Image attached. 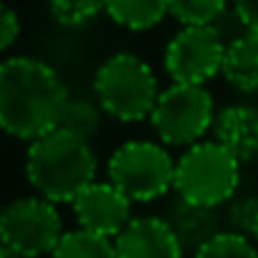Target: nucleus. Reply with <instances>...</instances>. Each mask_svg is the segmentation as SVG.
<instances>
[{
    "instance_id": "5701e85b",
    "label": "nucleus",
    "mask_w": 258,
    "mask_h": 258,
    "mask_svg": "<svg viewBox=\"0 0 258 258\" xmlns=\"http://www.w3.org/2000/svg\"><path fill=\"white\" fill-rule=\"evenodd\" d=\"M0 258H23V255H18L16 250H11V248L3 245V248H0Z\"/></svg>"
},
{
    "instance_id": "39448f33",
    "label": "nucleus",
    "mask_w": 258,
    "mask_h": 258,
    "mask_svg": "<svg viewBox=\"0 0 258 258\" xmlns=\"http://www.w3.org/2000/svg\"><path fill=\"white\" fill-rule=\"evenodd\" d=\"M177 160L162 142L129 140L106 162V177L132 203H152L175 190Z\"/></svg>"
},
{
    "instance_id": "a211bd4d",
    "label": "nucleus",
    "mask_w": 258,
    "mask_h": 258,
    "mask_svg": "<svg viewBox=\"0 0 258 258\" xmlns=\"http://www.w3.org/2000/svg\"><path fill=\"white\" fill-rule=\"evenodd\" d=\"M228 8V0H167V11L180 26H213Z\"/></svg>"
},
{
    "instance_id": "412c9836",
    "label": "nucleus",
    "mask_w": 258,
    "mask_h": 258,
    "mask_svg": "<svg viewBox=\"0 0 258 258\" xmlns=\"http://www.w3.org/2000/svg\"><path fill=\"white\" fill-rule=\"evenodd\" d=\"M21 38V18L13 8H3V16H0V48L8 51L16 41Z\"/></svg>"
},
{
    "instance_id": "4468645a",
    "label": "nucleus",
    "mask_w": 258,
    "mask_h": 258,
    "mask_svg": "<svg viewBox=\"0 0 258 258\" xmlns=\"http://www.w3.org/2000/svg\"><path fill=\"white\" fill-rule=\"evenodd\" d=\"M104 13L126 31H150L170 16L167 0H104Z\"/></svg>"
},
{
    "instance_id": "f257e3e1",
    "label": "nucleus",
    "mask_w": 258,
    "mask_h": 258,
    "mask_svg": "<svg viewBox=\"0 0 258 258\" xmlns=\"http://www.w3.org/2000/svg\"><path fill=\"white\" fill-rule=\"evenodd\" d=\"M71 99L63 79L46 61L11 56L0 63V124L23 142H33L58 126Z\"/></svg>"
},
{
    "instance_id": "f03ea898",
    "label": "nucleus",
    "mask_w": 258,
    "mask_h": 258,
    "mask_svg": "<svg viewBox=\"0 0 258 258\" xmlns=\"http://www.w3.org/2000/svg\"><path fill=\"white\" fill-rule=\"evenodd\" d=\"M96 170L99 162L89 140L61 126L33 140L26 152V177L31 187L56 205H71L91 182H96Z\"/></svg>"
},
{
    "instance_id": "4be33fe9",
    "label": "nucleus",
    "mask_w": 258,
    "mask_h": 258,
    "mask_svg": "<svg viewBox=\"0 0 258 258\" xmlns=\"http://www.w3.org/2000/svg\"><path fill=\"white\" fill-rule=\"evenodd\" d=\"M233 8L245 31L258 33V0H233Z\"/></svg>"
},
{
    "instance_id": "20e7f679",
    "label": "nucleus",
    "mask_w": 258,
    "mask_h": 258,
    "mask_svg": "<svg viewBox=\"0 0 258 258\" xmlns=\"http://www.w3.org/2000/svg\"><path fill=\"white\" fill-rule=\"evenodd\" d=\"M240 185V162L215 140L187 147L175 167V192L180 200L220 208L230 203Z\"/></svg>"
},
{
    "instance_id": "9d476101",
    "label": "nucleus",
    "mask_w": 258,
    "mask_h": 258,
    "mask_svg": "<svg viewBox=\"0 0 258 258\" xmlns=\"http://www.w3.org/2000/svg\"><path fill=\"white\" fill-rule=\"evenodd\" d=\"M116 258H182L185 245L177 233L160 215L132 218L129 225L114 238Z\"/></svg>"
},
{
    "instance_id": "2eb2a0df",
    "label": "nucleus",
    "mask_w": 258,
    "mask_h": 258,
    "mask_svg": "<svg viewBox=\"0 0 258 258\" xmlns=\"http://www.w3.org/2000/svg\"><path fill=\"white\" fill-rule=\"evenodd\" d=\"M51 258H116L114 238L91 233L86 228H76L63 233Z\"/></svg>"
},
{
    "instance_id": "f8f14e48",
    "label": "nucleus",
    "mask_w": 258,
    "mask_h": 258,
    "mask_svg": "<svg viewBox=\"0 0 258 258\" xmlns=\"http://www.w3.org/2000/svg\"><path fill=\"white\" fill-rule=\"evenodd\" d=\"M223 79L240 94H258V33L245 31L225 46Z\"/></svg>"
},
{
    "instance_id": "1a4fd4ad",
    "label": "nucleus",
    "mask_w": 258,
    "mask_h": 258,
    "mask_svg": "<svg viewBox=\"0 0 258 258\" xmlns=\"http://www.w3.org/2000/svg\"><path fill=\"white\" fill-rule=\"evenodd\" d=\"M71 208L79 228H86L106 238H116L132 220V200L109 180L91 182L71 203Z\"/></svg>"
},
{
    "instance_id": "ddd939ff",
    "label": "nucleus",
    "mask_w": 258,
    "mask_h": 258,
    "mask_svg": "<svg viewBox=\"0 0 258 258\" xmlns=\"http://www.w3.org/2000/svg\"><path fill=\"white\" fill-rule=\"evenodd\" d=\"M167 223L172 225V230L177 233L180 243L185 245V250L190 248L192 253L215 233H220L218 228V208H203V205H192L177 198V203L170 208L167 213Z\"/></svg>"
},
{
    "instance_id": "dca6fc26",
    "label": "nucleus",
    "mask_w": 258,
    "mask_h": 258,
    "mask_svg": "<svg viewBox=\"0 0 258 258\" xmlns=\"http://www.w3.org/2000/svg\"><path fill=\"white\" fill-rule=\"evenodd\" d=\"M101 116H104V109L96 99H86V96H71L63 106V114H61V121L58 126L61 129H69V132L84 137V140H91L99 126H101Z\"/></svg>"
},
{
    "instance_id": "6ab92c4d",
    "label": "nucleus",
    "mask_w": 258,
    "mask_h": 258,
    "mask_svg": "<svg viewBox=\"0 0 258 258\" xmlns=\"http://www.w3.org/2000/svg\"><path fill=\"white\" fill-rule=\"evenodd\" d=\"M48 8L58 26L81 28L104 13V0H48Z\"/></svg>"
},
{
    "instance_id": "7ed1b4c3",
    "label": "nucleus",
    "mask_w": 258,
    "mask_h": 258,
    "mask_svg": "<svg viewBox=\"0 0 258 258\" xmlns=\"http://www.w3.org/2000/svg\"><path fill=\"white\" fill-rule=\"evenodd\" d=\"M160 94V81L152 66L126 51L109 56L94 74V99L106 116L124 124L150 119Z\"/></svg>"
},
{
    "instance_id": "0eeeda50",
    "label": "nucleus",
    "mask_w": 258,
    "mask_h": 258,
    "mask_svg": "<svg viewBox=\"0 0 258 258\" xmlns=\"http://www.w3.org/2000/svg\"><path fill=\"white\" fill-rule=\"evenodd\" d=\"M63 233V218L56 203L41 195L16 198L0 213V240L23 258L53 253Z\"/></svg>"
},
{
    "instance_id": "9b49d317",
    "label": "nucleus",
    "mask_w": 258,
    "mask_h": 258,
    "mask_svg": "<svg viewBox=\"0 0 258 258\" xmlns=\"http://www.w3.org/2000/svg\"><path fill=\"white\" fill-rule=\"evenodd\" d=\"M213 140L220 142L240 165L258 160V106L230 104L215 114Z\"/></svg>"
},
{
    "instance_id": "aec40b11",
    "label": "nucleus",
    "mask_w": 258,
    "mask_h": 258,
    "mask_svg": "<svg viewBox=\"0 0 258 258\" xmlns=\"http://www.w3.org/2000/svg\"><path fill=\"white\" fill-rule=\"evenodd\" d=\"M228 230L243 233V235H253L255 228V218H258V195H235L230 200L228 208Z\"/></svg>"
},
{
    "instance_id": "6e6552de",
    "label": "nucleus",
    "mask_w": 258,
    "mask_h": 258,
    "mask_svg": "<svg viewBox=\"0 0 258 258\" xmlns=\"http://www.w3.org/2000/svg\"><path fill=\"white\" fill-rule=\"evenodd\" d=\"M223 36L215 26H182L165 48V71L175 84H208L223 71Z\"/></svg>"
},
{
    "instance_id": "b1692460",
    "label": "nucleus",
    "mask_w": 258,
    "mask_h": 258,
    "mask_svg": "<svg viewBox=\"0 0 258 258\" xmlns=\"http://www.w3.org/2000/svg\"><path fill=\"white\" fill-rule=\"evenodd\" d=\"M253 240L258 243V218H255V228H253Z\"/></svg>"
},
{
    "instance_id": "f3484780",
    "label": "nucleus",
    "mask_w": 258,
    "mask_h": 258,
    "mask_svg": "<svg viewBox=\"0 0 258 258\" xmlns=\"http://www.w3.org/2000/svg\"><path fill=\"white\" fill-rule=\"evenodd\" d=\"M192 258H258V243H253L250 235L220 230L213 238H208L192 253Z\"/></svg>"
},
{
    "instance_id": "423d86ee",
    "label": "nucleus",
    "mask_w": 258,
    "mask_h": 258,
    "mask_svg": "<svg viewBox=\"0 0 258 258\" xmlns=\"http://www.w3.org/2000/svg\"><path fill=\"white\" fill-rule=\"evenodd\" d=\"M213 94L203 84H170L162 89L150 124L157 135V142L165 147H192L213 132L215 121Z\"/></svg>"
}]
</instances>
